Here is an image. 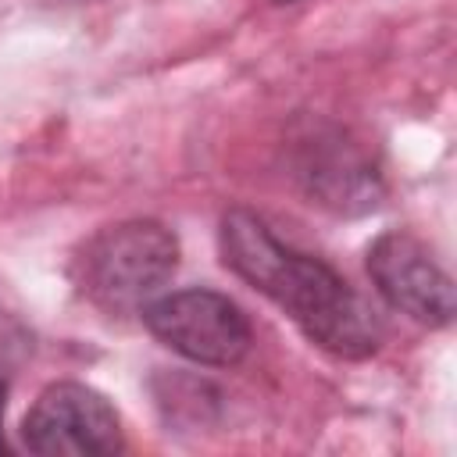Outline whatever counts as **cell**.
Returning <instances> with one entry per match:
<instances>
[{
    "instance_id": "cell-5",
    "label": "cell",
    "mask_w": 457,
    "mask_h": 457,
    "mask_svg": "<svg viewBox=\"0 0 457 457\" xmlns=\"http://www.w3.org/2000/svg\"><path fill=\"white\" fill-rule=\"evenodd\" d=\"M293 175L311 204L336 214H364L382 200V175L357 139L336 125H321L296 143Z\"/></svg>"
},
{
    "instance_id": "cell-2",
    "label": "cell",
    "mask_w": 457,
    "mask_h": 457,
    "mask_svg": "<svg viewBox=\"0 0 457 457\" xmlns=\"http://www.w3.org/2000/svg\"><path fill=\"white\" fill-rule=\"evenodd\" d=\"M179 268V236L154 218H129L93 232L75 261L79 293L104 311H139Z\"/></svg>"
},
{
    "instance_id": "cell-3",
    "label": "cell",
    "mask_w": 457,
    "mask_h": 457,
    "mask_svg": "<svg viewBox=\"0 0 457 457\" xmlns=\"http://www.w3.org/2000/svg\"><path fill=\"white\" fill-rule=\"evenodd\" d=\"M143 325L175 353L207 368H232L250 353L253 328L236 300L218 289H179L139 307Z\"/></svg>"
},
{
    "instance_id": "cell-6",
    "label": "cell",
    "mask_w": 457,
    "mask_h": 457,
    "mask_svg": "<svg viewBox=\"0 0 457 457\" xmlns=\"http://www.w3.org/2000/svg\"><path fill=\"white\" fill-rule=\"evenodd\" d=\"M364 264H368V275H371L378 296L393 311H400L428 328L450 325L453 282L411 232L396 228V232H382L378 239H371Z\"/></svg>"
},
{
    "instance_id": "cell-4",
    "label": "cell",
    "mask_w": 457,
    "mask_h": 457,
    "mask_svg": "<svg viewBox=\"0 0 457 457\" xmlns=\"http://www.w3.org/2000/svg\"><path fill=\"white\" fill-rule=\"evenodd\" d=\"M21 443L39 457H100L125 450L118 411L82 382H50L21 421Z\"/></svg>"
},
{
    "instance_id": "cell-7",
    "label": "cell",
    "mask_w": 457,
    "mask_h": 457,
    "mask_svg": "<svg viewBox=\"0 0 457 457\" xmlns=\"http://www.w3.org/2000/svg\"><path fill=\"white\" fill-rule=\"evenodd\" d=\"M4 411H7V382L0 378V453L7 450V439H4Z\"/></svg>"
},
{
    "instance_id": "cell-1",
    "label": "cell",
    "mask_w": 457,
    "mask_h": 457,
    "mask_svg": "<svg viewBox=\"0 0 457 457\" xmlns=\"http://www.w3.org/2000/svg\"><path fill=\"white\" fill-rule=\"evenodd\" d=\"M218 243L225 268L278 303L314 346L343 361L371 357L382 346V318L371 303L321 257L282 243L253 211H225Z\"/></svg>"
},
{
    "instance_id": "cell-8",
    "label": "cell",
    "mask_w": 457,
    "mask_h": 457,
    "mask_svg": "<svg viewBox=\"0 0 457 457\" xmlns=\"http://www.w3.org/2000/svg\"><path fill=\"white\" fill-rule=\"evenodd\" d=\"M278 4H293V0H278Z\"/></svg>"
}]
</instances>
